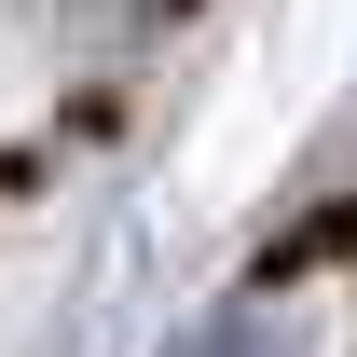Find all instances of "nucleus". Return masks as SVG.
I'll list each match as a JSON object with an SVG mask.
<instances>
[{
	"instance_id": "f257e3e1",
	"label": "nucleus",
	"mask_w": 357,
	"mask_h": 357,
	"mask_svg": "<svg viewBox=\"0 0 357 357\" xmlns=\"http://www.w3.org/2000/svg\"><path fill=\"white\" fill-rule=\"evenodd\" d=\"M206 357H289V330H206Z\"/></svg>"
}]
</instances>
